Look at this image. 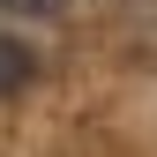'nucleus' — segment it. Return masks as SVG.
Segmentation results:
<instances>
[{
    "label": "nucleus",
    "instance_id": "nucleus-1",
    "mask_svg": "<svg viewBox=\"0 0 157 157\" xmlns=\"http://www.w3.org/2000/svg\"><path fill=\"white\" fill-rule=\"evenodd\" d=\"M30 82H37V52L23 45V37H0V97H15Z\"/></svg>",
    "mask_w": 157,
    "mask_h": 157
},
{
    "label": "nucleus",
    "instance_id": "nucleus-2",
    "mask_svg": "<svg viewBox=\"0 0 157 157\" xmlns=\"http://www.w3.org/2000/svg\"><path fill=\"white\" fill-rule=\"evenodd\" d=\"M0 8H23V15H45L52 0H0Z\"/></svg>",
    "mask_w": 157,
    "mask_h": 157
}]
</instances>
